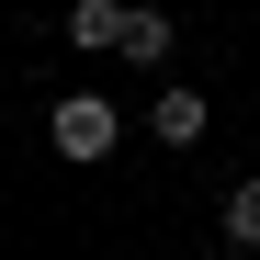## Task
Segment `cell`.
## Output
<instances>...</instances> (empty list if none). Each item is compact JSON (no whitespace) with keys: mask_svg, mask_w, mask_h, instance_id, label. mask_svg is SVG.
<instances>
[{"mask_svg":"<svg viewBox=\"0 0 260 260\" xmlns=\"http://www.w3.org/2000/svg\"><path fill=\"white\" fill-rule=\"evenodd\" d=\"M46 136H57V158H113V147H124V113H113L102 91H68V102L46 113Z\"/></svg>","mask_w":260,"mask_h":260,"instance_id":"obj_1","label":"cell"},{"mask_svg":"<svg viewBox=\"0 0 260 260\" xmlns=\"http://www.w3.org/2000/svg\"><path fill=\"white\" fill-rule=\"evenodd\" d=\"M147 124H158V147H170V158H181V147H204V124H215V102L192 91V79H170V91L147 102Z\"/></svg>","mask_w":260,"mask_h":260,"instance_id":"obj_2","label":"cell"},{"mask_svg":"<svg viewBox=\"0 0 260 260\" xmlns=\"http://www.w3.org/2000/svg\"><path fill=\"white\" fill-rule=\"evenodd\" d=\"M170 46H181V34H170V12H158V0H136V12H124V46H113V57H136V68H158Z\"/></svg>","mask_w":260,"mask_h":260,"instance_id":"obj_4","label":"cell"},{"mask_svg":"<svg viewBox=\"0 0 260 260\" xmlns=\"http://www.w3.org/2000/svg\"><path fill=\"white\" fill-rule=\"evenodd\" d=\"M226 249H249V260H260V170L226 192Z\"/></svg>","mask_w":260,"mask_h":260,"instance_id":"obj_5","label":"cell"},{"mask_svg":"<svg viewBox=\"0 0 260 260\" xmlns=\"http://www.w3.org/2000/svg\"><path fill=\"white\" fill-rule=\"evenodd\" d=\"M124 12H136V0H68V46L79 57H113L124 46Z\"/></svg>","mask_w":260,"mask_h":260,"instance_id":"obj_3","label":"cell"}]
</instances>
